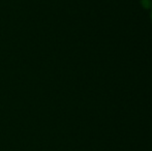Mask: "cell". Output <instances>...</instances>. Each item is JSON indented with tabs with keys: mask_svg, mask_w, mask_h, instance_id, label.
<instances>
[{
	"mask_svg": "<svg viewBox=\"0 0 152 151\" xmlns=\"http://www.w3.org/2000/svg\"><path fill=\"white\" fill-rule=\"evenodd\" d=\"M142 5L145 8H150L152 6V1L151 0H142Z\"/></svg>",
	"mask_w": 152,
	"mask_h": 151,
	"instance_id": "obj_1",
	"label": "cell"
},
{
	"mask_svg": "<svg viewBox=\"0 0 152 151\" xmlns=\"http://www.w3.org/2000/svg\"><path fill=\"white\" fill-rule=\"evenodd\" d=\"M151 16H152V15H151Z\"/></svg>",
	"mask_w": 152,
	"mask_h": 151,
	"instance_id": "obj_2",
	"label": "cell"
}]
</instances>
